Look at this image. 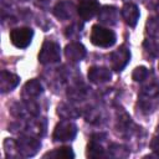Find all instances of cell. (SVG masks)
Listing matches in <instances>:
<instances>
[{
    "mask_svg": "<svg viewBox=\"0 0 159 159\" xmlns=\"http://www.w3.org/2000/svg\"><path fill=\"white\" fill-rule=\"evenodd\" d=\"M159 107V84L153 82L144 86L138 94V108L143 114H150Z\"/></svg>",
    "mask_w": 159,
    "mask_h": 159,
    "instance_id": "obj_1",
    "label": "cell"
},
{
    "mask_svg": "<svg viewBox=\"0 0 159 159\" xmlns=\"http://www.w3.org/2000/svg\"><path fill=\"white\" fill-rule=\"evenodd\" d=\"M117 36L113 30L94 25L91 30V42L98 47H111L116 43Z\"/></svg>",
    "mask_w": 159,
    "mask_h": 159,
    "instance_id": "obj_2",
    "label": "cell"
},
{
    "mask_svg": "<svg viewBox=\"0 0 159 159\" xmlns=\"http://www.w3.org/2000/svg\"><path fill=\"white\" fill-rule=\"evenodd\" d=\"M15 143H16V150H17L19 155L24 157V158L34 157L41 148L40 140L36 137L30 135V134L19 137V139H16Z\"/></svg>",
    "mask_w": 159,
    "mask_h": 159,
    "instance_id": "obj_3",
    "label": "cell"
},
{
    "mask_svg": "<svg viewBox=\"0 0 159 159\" xmlns=\"http://www.w3.org/2000/svg\"><path fill=\"white\" fill-rule=\"evenodd\" d=\"M60 58H61L60 45L57 42H55V41L46 40L42 43L41 50L39 52V61L42 65H51V63L58 62Z\"/></svg>",
    "mask_w": 159,
    "mask_h": 159,
    "instance_id": "obj_4",
    "label": "cell"
},
{
    "mask_svg": "<svg viewBox=\"0 0 159 159\" xmlns=\"http://www.w3.org/2000/svg\"><path fill=\"white\" fill-rule=\"evenodd\" d=\"M76 134H77V125L70 119H63L56 124L52 138L55 142H67V140H73Z\"/></svg>",
    "mask_w": 159,
    "mask_h": 159,
    "instance_id": "obj_5",
    "label": "cell"
},
{
    "mask_svg": "<svg viewBox=\"0 0 159 159\" xmlns=\"http://www.w3.org/2000/svg\"><path fill=\"white\" fill-rule=\"evenodd\" d=\"M11 113L16 118L29 119V118L37 117L39 113H40V108H39L37 103L34 102V99H31V101H25L24 99L22 102H17L12 106Z\"/></svg>",
    "mask_w": 159,
    "mask_h": 159,
    "instance_id": "obj_6",
    "label": "cell"
},
{
    "mask_svg": "<svg viewBox=\"0 0 159 159\" xmlns=\"http://www.w3.org/2000/svg\"><path fill=\"white\" fill-rule=\"evenodd\" d=\"M34 37V30L30 27H16L10 31V40L17 48H26Z\"/></svg>",
    "mask_w": 159,
    "mask_h": 159,
    "instance_id": "obj_7",
    "label": "cell"
},
{
    "mask_svg": "<svg viewBox=\"0 0 159 159\" xmlns=\"http://www.w3.org/2000/svg\"><path fill=\"white\" fill-rule=\"evenodd\" d=\"M129 60H130V51L127 46L122 45L111 53V67L112 70L119 72L127 66Z\"/></svg>",
    "mask_w": 159,
    "mask_h": 159,
    "instance_id": "obj_8",
    "label": "cell"
},
{
    "mask_svg": "<svg viewBox=\"0 0 159 159\" xmlns=\"http://www.w3.org/2000/svg\"><path fill=\"white\" fill-rule=\"evenodd\" d=\"M99 9L101 6L97 0H82L77 6V12L84 21H87L91 20L93 16L98 15Z\"/></svg>",
    "mask_w": 159,
    "mask_h": 159,
    "instance_id": "obj_9",
    "label": "cell"
},
{
    "mask_svg": "<svg viewBox=\"0 0 159 159\" xmlns=\"http://www.w3.org/2000/svg\"><path fill=\"white\" fill-rule=\"evenodd\" d=\"M87 55L86 47L80 42H71L65 47V56L70 62H80Z\"/></svg>",
    "mask_w": 159,
    "mask_h": 159,
    "instance_id": "obj_10",
    "label": "cell"
},
{
    "mask_svg": "<svg viewBox=\"0 0 159 159\" xmlns=\"http://www.w3.org/2000/svg\"><path fill=\"white\" fill-rule=\"evenodd\" d=\"M76 10V6L72 1L70 0H60L55 7H53V14L57 19L60 20H68L73 16Z\"/></svg>",
    "mask_w": 159,
    "mask_h": 159,
    "instance_id": "obj_11",
    "label": "cell"
},
{
    "mask_svg": "<svg viewBox=\"0 0 159 159\" xmlns=\"http://www.w3.org/2000/svg\"><path fill=\"white\" fill-rule=\"evenodd\" d=\"M112 77V73L109 71V68L107 67H102V66H93L88 70V80L92 83L96 84H101L104 82H108Z\"/></svg>",
    "mask_w": 159,
    "mask_h": 159,
    "instance_id": "obj_12",
    "label": "cell"
},
{
    "mask_svg": "<svg viewBox=\"0 0 159 159\" xmlns=\"http://www.w3.org/2000/svg\"><path fill=\"white\" fill-rule=\"evenodd\" d=\"M25 134L34 137H42L46 132V119L45 118H31L24 127Z\"/></svg>",
    "mask_w": 159,
    "mask_h": 159,
    "instance_id": "obj_13",
    "label": "cell"
},
{
    "mask_svg": "<svg viewBox=\"0 0 159 159\" xmlns=\"http://www.w3.org/2000/svg\"><path fill=\"white\" fill-rule=\"evenodd\" d=\"M41 93H42V84L39 80L34 78L25 83V86L22 87V91H21V97L25 101H31V99L39 97Z\"/></svg>",
    "mask_w": 159,
    "mask_h": 159,
    "instance_id": "obj_14",
    "label": "cell"
},
{
    "mask_svg": "<svg viewBox=\"0 0 159 159\" xmlns=\"http://www.w3.org/2000/svg\"><path fill=\"white\" fill-rule=\"evenodd\" d=\"M120 14H122V17L125 21V24L128 26H130V27H134L137 25V22L139 20V15H140L138 6L135 4H133V2L124 4L123 7H122Z\"/></svg>",
    "mask_w": 159,
    "mask_h": 159,
    "instance_id": "obj_15",
    "label": "cell"
},
{
    "mask_svg": "<svg viewBox=\"0 0 159 159\" xmlns=\"http://www.w3.org/2000/svg\"><path fill=\"white\" fill-rule=\"evenodd\" d=\"M20 82V77L9 72V71H1L0 75V91L2 93L12 91Z\"/></svg>",
    "mask_w": 159,
    "mask_h": 159,
    "instance_id": "obj_16",
    "label": "cell"
},
{
    "mask_svg": "<svg viewBox=\"0 0 159 159\" xmlns=\"http://www.w3.org/2000/svg\"><path fill=\"white\" fill-rule=\"evenodd\" d=\"M98 20L106 25H116L117 20H118L117 7L111 6V5H106V6L101 7L99 12H98Z\"/></svg>",
    "mask_w": 159,
    "mask_h": 159,
    "instance_id": "obj_17",
    "label": "cell"
},
{
    "mask_svg": "<svg viewBox=\"0 0 159 159\" xmlns=\"http://www.w3.org/2000/svg\"><path fill=\"white\" fill-rule=\"evenodd\" d=\"M57 114L62 117L63 119H73V118L80 117L81 112L68 103H61L57 107Z\"/></svg>",
    "mask_w": 159,
    "mask_h": 159,
    "instance_id": "obj_18",
    "label": "cell"
},
{
    "mask_svg": "<svg viewBox=\"0 0 159 159\" xmlns=\"http://www.w3.org/2000/svg\"><path fill=\"white\" fill-rule=\"evenodd\" d=\"M56 158V159H68V158H75V153L70 147H61L57 148L52 152H48L43 155V158Z\"/></svg>",
    "mask_w": 159,
    "mask_h": 159,
    "instance_id": "obj_19",
    "label": "cell"
},
{
    "mask_svg": "<svg viewBox=\"0 0 159 159\" xmlns=\"http://www.w3.org/2000/svg\"><path fill=\"white\" fill-rule=\"evenodd\" d=\"M87 157H91V158L104 157V149H103L102 144L99 143V140L96 139V137H93L92 140H91V143L88 144V148H87Z\"/></svg>",
    "mask_w": 159,
    "mask_h": 159,
    "instance_id": "obj_20",
    "label": "cell"
},
{
    "mask_svg": "<svg viewBox=\"0 0 159 159\" xmlns=\"http://www.w3.org/2000/svg\"><path fill=\"white\" fill-rule=\"evenodd\" d=\"M108 154L113 158H127V157H129V150L124 145L113 143L108 148Z\"/></svg>",
    "mask_w": 159,
    "mask_h": 159,
    "instance_id": "obj_21",
    "label": "cell"
},
{
    "mask_svg": "<svg viewBox=\"0 0 159 159\" xmlns=\"http://www.w3.org/2000/svg\"><path fill=\"white\" fill-rule=\"evenodd\" d=\"M4 149H5V154H6L7 158H17V157H20L17 150H16V143H15L14 139H10V138L5 139Z\"/></svg>",
    "mask_w": 159,
    "mask_h": 159,
    "instance_id": "obj_22",
    "label": "cell"
},
{
    "mask_svg": "<svg viewBox=\"0 0 159 159\" xmlns=\"http://www.w3.org/2000/svg\"><path fill=\"white\" fill-rule=\"evenodd\" d=\"M149 76V71L147 67L144 66H139L137 67L133 73H132V78L135 81V82H143L144 80H147V77Z\"/></svg>",
    "mask_w": 159,
    "mask_h": 159,
    "instance_id": "obj_23",
    "label": "cell"
},
{
    "mask_svg": "<svg viewBox=\"0 0 159 159\" xmlns=\"http://www.w3.org/2000/svg\"><path fill=\"white\" fill-rule=\"evenodd\" d=\"M147 32L150 36H155L159 32V19L150 17L147 22Z\"/></svg>",
    "mask_w": 159,
    "mask_h": 159,
    "instance_id": "obj_24",
    "label": "cell"
},
{
    "mask_svg": "<svg viewBox=\"0 0 159 159\" xmlns=\"http://www.w3.org/2000/svg\"><path fill=\"white\" fill-rule=\"evenodd\" d=\"M81 29L82 26L80 24H72L66 29V36L70 39H77L78 36H81V31H82Z\"/></svg>",
    "mask_w": 159,
    "mask_h": 159,
    "instance_id": "obj_25",
    "label": "cell"
},
{
    "mask_svg": "<svg viewBox=\"0 0 159 159\" xmlns=\"http://www.w3.org/2000/svg\"><path fill=\"white\" fill-rule=\"evenodd\" d=\"M84 117H86V120H87V122L94 123V122H99L101 113H99V111L96 109V108H88L87 112H86V114H84Z\"/></svg>",
    "mask_w": 159,
    "mask_h": 159,
    "instance_id": "obj_26",
    "label": "cell"
},
{
    "mask_svg": "<svg viewBox=\"0 0 159 159\" xmlns=\"http://www.w3.org/2000/svg\"><path fill=\"white\" fill-rule=\"evenodd\" d=\"M150 149L157 155H159V135H157V137H154L152 139V142H150Z\"/></svg>",
    "mask_w": 159,
    "mask_h": 159,
    "instance_id": "obj_27",
    "label": "cell"
},
{
    "mask_svg": "<svg viewBox=\"0 0 159 159\" xmlns=\"http://www.w3.org/2000/svg\"><path fill=\"white\" fill-rule=\"evenodd\" d=\"M157 132L159 133V124H158V127H157Z\"/></svg>",
    "mask_w": 159,
    "mask_h": 159,
    "instance_id": "obj_28",
    "label": "cell"
},
{
    "mask_svg": "<svg viewBox=\"0 0 159 159\" xmlns=\"http://www.w3.org/2000/svg\"><path fill=\"white\" fill-rule=\"evenodd\" d=\"M158 12H159V6H158Z\"/></svg>",
    "mask_w": 159,
    "mask_h": 159,
    "instance_id": "obj_29",
    "label": "cell"
}]
</instances>
